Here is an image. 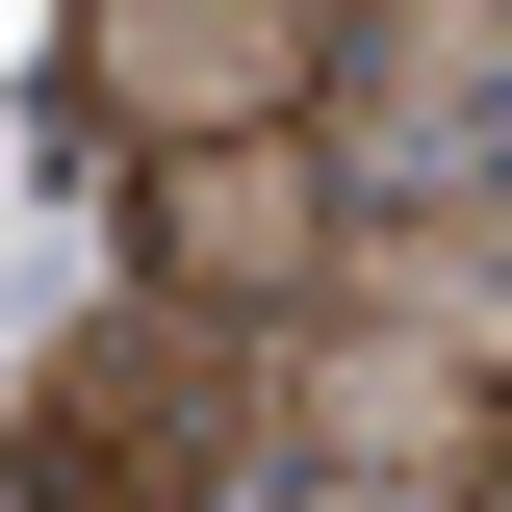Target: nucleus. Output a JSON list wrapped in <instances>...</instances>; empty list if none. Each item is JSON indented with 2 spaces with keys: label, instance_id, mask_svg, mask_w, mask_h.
Wrapping results in <instances>:
<instances>
[{
  "label": "nucleus",
  "instance_id": "39448f33",
  "mask_svg": "<svg viewBox=\"0 0 512 512\" xmlns=\"http://www.w3.org/2000/svg\"><path fill=\"white\" fill-rule=\"evenodd\" d=\"M308 26H384V0H308Z\"/></svg>",
  "mask_w": 512,
  "mask_h": 512
},
{
  "label": "nucleus",
  "instance_id": "f257e3e1",
  "mask_svg": "<svg viewBox=\"0 0 512 512\" xmlns=\"http://www.w3.org/2000/svg\"><path fill=\"white\" fill-rule=\"evenodd\" d=\"M256 436H282V359L256 308H180V282H128L52 384H26V512H231Z\"/></svg>",
  "mask_w": 512,
  "mask_h": 512
},
{
  "label": "nucleus",
  "instance_id": "20e7f679",
  "mask_svg": "<svg viewBox=\"0 0 512 512\" xmlns=\"http://www.w3.org/2000/svg\"><path fill=\"white\" fill-rule=\"evenodd\" d=\"M436 512H512V436H487V461H461V487H436Z\"/></svg>",
  "mask_w": 512,
  "mask_h": 512
},
{
  "label": "nucleus",
  "instance_id": "f03ea898",
  "mask_svg": "<svg viewBox=\"0 0 512 512\" xmlns=\"http://www.w3.org/2000/svg\"><path fill=\"white\" fill-rule=\"evenodd\" d=\"M333 231H359V205H333L308 128H154V154H128V256H154L180 308H308Z\"/></svg>",
  "mask_w": 512,
  "mask_h": 512
},
{
  "label": "nucleus",
  "instance_id": "7ed1b4c3",
  "mask_svg": "<svg viewBox=\"0 0 512 512\" xmlns=\"http://www.w3.org/2000/svg\"><path fill=\"white\" fill-rule=\"evenodd\" d=\"M77 103H128V128H282L308 103V0H77Z\"/></svg>",
  "mask_w": 512,
  "mask_h": 512
}]
</instances>
